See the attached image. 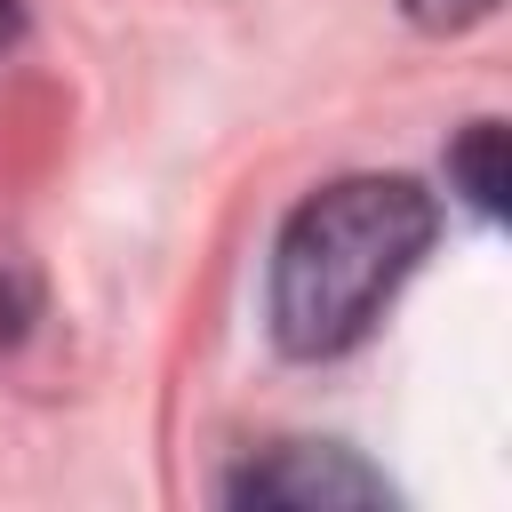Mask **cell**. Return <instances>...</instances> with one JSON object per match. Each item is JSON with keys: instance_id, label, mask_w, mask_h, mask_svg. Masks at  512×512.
<instances>
[{"instance_id": "obj_4", "label": "cell", "mask_w": 512, "mask_h": 512, "mask_svg": "<svg viewBox=\"0 0 512 512\" xmlns=\"http://www.w3.org/2000/svg\"><path fill=\"white\" fill-rule=\"evenodd\" d=\"M496 0H408V16L416 24H432V32H448V24H472V16H488Z\"/></svg>"}, {"instance_id": "obj_1", "label": "cell", "mask_w": 512, "mask_h": 512, "mask_svg": "<svg viewBox=\"0 0 512 512\" xmlns=\"http://www.w3.org/2000/svg\"><path fill=\"white\" fill-rule=\"evenodd\" d=\"M432 192L408 176H344L272 240V336L296 360L352 352L432 248Z\"/></svg>"}, {"instance_id": "obj_3", "label": "cell", "mask_w": 512, "mask_h": 512, "mask_svg": "<svg viewBox=\"0 0 512 512\" xmlns=\"http://www.w3.org/2000/svg\"><path fill=\"white\" fill-rule=\"evenodd\" d=\"M448 184L464 192L472 216H496L504 208V128L496 120H472L464 128V144L448 152Z\"/></svg>"}, {"instance_id": "obj_2", "label": "cell", "mask_w": 512, "mask_h": 512, "mask_svg": "<svg viewBox=\"0 0 512 512\" xmlns=\"http://www.w3.org/2000/svg\"><path fill=\"white\" fill-rule=\"evenodd\" d=\"M232 504H288V512H336V504H392V488L352 464L344 448H312V440H288L256 464H240L224 480Z\"/></svg>"}]
</instances>
